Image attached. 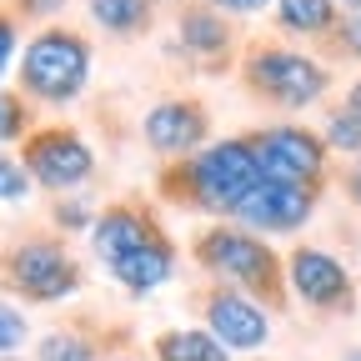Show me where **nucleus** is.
Returning <instances> with one entry per match:
<instances>
[{
	"instance_id": "nucleus-1",
	"label": "nucleus",
	"mask_w": 361,
	"mask_h": 361,
	"mask_svg": "<svg viewBox=\"0 0 361 361\" xmlns=\"http://www.w3.org/2000/svg\"><path fill=\"white\" fill-rule=\"evenodd\" d=\"M261 161L246 135H226V141L201 146L186 161H171L156 176V196L176 211H201L216 221H236L246 196L261 186Z\"/></svg>"
},
{
	"instance_id": "nucleus-2",
	"label": "nucleus",
	"mask_w": 361,
	"mask_h": 361,
	"mask_svg": "<svg viewBox=\"0 0 361 361\" xmlns=\"http://www.w3.org/2000/svg\"><path fill=\"white\" fill-rule=\"evenodd\" d=\"M191 261L206 271L211 281L236 286L251 301H261L271 316L291 306V281H286V256L266 236L246 231L236 221H211L191 236Z\"/></svg>"
},
{
	"instance_id": "nucleus-3",
	"label": "nucleus",
	"mask_w": 361,
	"mask_h": 361,
	"mask_svg": "<svg viewBox=\"0 0 361 361\" xmlns=\"http://www.w3.org/2000/svg\"><path fill=\"white\" fill-rule=\"evenodd\" d=\"M236 80L251 101L276 106L286 116L311 111L326 101L331 90V66L322 56H306V45H286V40H251L246 56L236 66Z\"/></svg>"
},
{
	"instance_id": "nucleus-4",
	"label": "nucleus",
	"mask_w": 361,
	"mask_h": 361,
	"mask_svg": "<svg viewBox=\"0 0 361 361\" xmlns=\"http://www.w3.org/2000/svg\"><path fill=\"white\" fill-rule=\"evenodd\" d=\"M90 66H96V51H90V35L75 25H40L25 51H20V96L30 106H71L85 96L90 85Z\"/></svg>"
},
{
	"instance_id": "nucleus-5",
	"label": "nucleus",
	"mask_w": 361,
	"mask_h": 361,
	"mask_svg": "<svg viewBox=\"0 0 361 361\" xmlns=\"http://www.w3.org/2000/svg\"><path fill=\"white\" fill-rule=\"evenodd\" d=\"M0 286L30 306H56L85 286V266L61 231H25L0 246Z\"/></svg>"
},
{
	"instance_id": "nucleus-6",
	"label": "nucleus",
	"mask_w": 361,
	"mask_h": 361,
	"mask_svg": "<svg viewBox=\"0 0 361 361\" xmlns=\"http://www.w3.org/2000/svg\"><path fill=\"white\" fill-rule=\"evenodd\" d=\"M246 141H251L266 180L301 186V191H316V196L331 186V146H326L322 130L296 126V121H276V126L246 130Z\"/></svg>"
},
{
	"instance_id": "nucleus-7",
	"label": "nucleus",
	"mask_w": 361,
	"mask_h": 361,
	"mask_svg": "<svg viewBox=\"0 0 361 361\" xmlns=\"http://www.w3.org/2000/svg\"><path fill=\"white\" fill-rule=\"evenodd\" d=\"M20 161H25L30 180L51 196H75L96 180V151H90V141L66 121L35 126L20 141Z\"/></svg>"
},
{
	"instance_id": "nucleus-8",
	"label": "nucleus",
	"mask_w": 361,
	"mask_h": 361,
	"mask_svg": "<svg viewBox=\"0 0 361 361\" xmlns=\"http://www.w3.org/2000/svg\"><path fill=\"white\" fill-rule=\"evenodd\" d=\"M286 281H291V296L311 316H351L356 311V276L326 246H291L286 251Z\"/></svg>"
},
{
	"instance_id": "nucleus-9",
	"label": "nucleus",
	"mask_w": 361,
	"mask_h": 361,
	"mask_svg": "<svg viewBox=\"0 0 361 361\" xmlns=\"http://www.w3.org/2000/svg\"><path fill=\"white\" fill-rule=\"evenodd\" d=\"M161 241H171V231L161 226L156 206L141 201V196H116V201H106L101 216H96V226H90V256H96L106 271L121 266V261L135 256V251L161 246Z\"/></svg>"
},
{
	"instance_id": "nucleus-10",
	"label": "nucleus",
	"mask_w": 361,
	"mask_h": 361,
	"mask_svg": "<svg viewBox=\"0 0 361 361\" xmlns=\"http://www.w3.org/2000/svg\"><path fill=\"white\" fill-rule=\"evenodd\" d=\"M196 311H201V322L206 331L226 346V351H261L271 341V311L261 301H251L246 291L236 286H201L196 291Z\"/></svg>"
},
{
	"instance_id": "nucleus-11",
	"label": "nucleus",
	"mask_w": 361,
	"mask_h": 361,
	"mask_svg": "<svg viewBox=\"0 0 361 361\" xmlns=\"http://www.w3.org/2000/svg\"><path fill=\"white\" fill-rule=\"evenodd\" d=\"M206 135H211V106L201 96H166L141 121V141L151 156H161V166L186 161L201 146H211Z\"/></svg>"
},
{
	"instance_id": "nucleus-12",
	"label": "nucleus",
	"mask_w": 361,
	"mask_h": 361,
	"mask_svg": "<svg viewBox=\"0 0 361 361\" xmlns=\"http://www.w3.org/2000/svg\"><path fill=\"white\" fill-rule=\"evenodd\" d=\"M176 40H180V51H186L201 71H231L241 66V35L231 25V16H221L211 6H201V0H186V6L176 11Z\"/></svg>"
},
{
	"instance_id": "nucleus-13",
	"label": "nucleus",
	"mask_w": 361,
	"mask_h": 361,
	"mask_svg": "<svg viewBox=\"0 0 361 361\" xmlns=\"http://www.w3.org/2000/svg\"><path fill=\"white\" fill-rule=\"evenodd\" d=\"M316 191H301V186H281V180H261V186L246 196V206L236 211V226L256 236H296L301 226L316 216Z\"/></svg>"
},
{
	"instance_id": "nucleus-14",
	"label": "nucleus",
	"mask_w": 361,
	"mask_h": 361,
	"mask_svg": "<svg viewBox=\"0 0 361 361\" xmlns=\"http://www.w3.org/2000/svg\"><path fill=\"white\" fill-rule=\"evenodd\" d=\"M271 20H276V30L291 35V40L322 45V40L341 25V6H336V0H276Z\"/></svg>"
},
{
	"instance_id": "nucleus-15",
	"label": "nucleus",
	"mask_w": 361,
	"mask_h": 361,
	"mask_svg": "<svg viewBox=\"0 0 361 361\" xmlns=\"http://www.w3.org/2000/svg\"><path fill=\"white\" fill-rule=\"evenodd\" d=\"M90 25L106 30L111 40H135L156 25V0H85Z\"/></svg>"
},
{
	"instance_id": "nucleus-16",
	"label": "nucleus",
	"mask_w": 361,
	"mask_h": 361,
	"mask_svg": "<svg viewBox=\"0 0 361 361\" xmlns=\"http://www.w3.org/2000/svg\"><path fill=\"white\" fill-rule=\"evenodd\" d=\"M156 361H231V351H226L206 326H176V331H161L151 341Z\"/></svg>"
},
{
	"instance_id": "nucleus-17",
	"label": "nucleus",
	"mask_w": 361,
	"mask_h": 361,
	"mask_svg": "<svg viewBox=\"0 0 361 361\" xmlns=\"http://www.w3.org/2000/svg\"><path fill=\"white\" fill-rule=\"evenodd\" d=\"M35 361H106V356H101V336L80 326H61L35 341Z\"/></svg>"
},
{
	"instance_id": "nucleus-18",
	"label": "nucleus",
	"mask_w": 361,
	"mask_h": 361,
	"mask_svg": "<svg viewBox=\"0 0 361 361\" xmlns=\"http://www.w3.org/2000/svg\"><path fill=\"white\" fill-rule=\"evenodd\" d=\"M322 135H326L331 156H341V161H361V111H351L346 101L326 111V121H322Z\"/></svg>"
},
{
	"instance_id": "nucleus-19",
	"label": "nucleus",
	"mask_w": 361,
	"mask_h": 361,
	"mask_svg": "<svg viewBox=\"0 0 361 361\" xmlns=\"http://www.w3.org/2000/svg\"><path fill=\"white\" fill-rule=\"evenodd\" d=\"M30 130H35L30 101L20 96V90H6V85H0V151H6V146H20Z\"/></svg>"
},
{
	"instance_id": "nucleus-20",
	"label": "nucleus",
	"mask_w": 361,
	"mask_h": 361,
	"mask_svg": "<svg viewBox=\"0 0 361 361\" xmlns=\"http://www.w3.org/2000/svg\"><path fill=\"white\" fill-rule=\"evenodd\" d=\"M326 61H341V66H361V11L356 16H341V25L316 45Z\"/></svg>"
},
{
	"instance_id": "nucleus-21",
	"label": "nucleus",
	"mask_w": 361,
	"mask_h": 361,
	"mask_svg": "<svg viewBox=\"0 0 361 361\" xmlns=\"http://www.w3.org/2000/svg\"><path fill=\"white\" fill-rule=\"evenodd\" d=\"M96 216H101V211H90L80 196H56V201H51V231H61V236L90 231V226H96Z\"/></svg>"
},
{
	"instance_id": "nucleus-22",
	"label": "nucleus",
	"mask_w": 361,
	"mask_h": 361,
	"mask_svg": "<svg viewBox=\"0 0 361 361\" xmlns=\"http://www.w3.org/2000/svg\"><path fill=\"white\" fill-rule=\"evenodd\" d=\"M30 191H35V180H30L25 161L11 156V151H0V201H6V206H20V201H30Z\"/></svg>"
},
{
	"instance_id": "nucleus-23",
	"label": "nucleus",
	"mask_w": 361,
	"mask_h": 361,
	"mask_svg": "<svg viewBox=\"0 0 361 361\" xmlns=\"http://www.w3.org/2000/svg\"><path fill=\"white\" fill-rule=\"evenodd\" d=\"M16 56H20V16L11 6H0V80H6L11 66H20Z\"/></svg>"
},
{
	"instance_id": "nucleus-24",
	"label": "nucleus",
	"mask_w": 361,
	"mask_h": 361,
	"mask_svg": "<svg viewBox=\"0 0 361 361\" xmlns=\"http://www.w3.org/2000/svg\"><path fill=\"white\" fill-rule=\"evenodd\" d=\"M25 336H30L25 316H20L16 306H6V301H0V356H11L16 346H25Z\"/></svg>"
},
{
	"instance_id": "nucleus-25",
	"label": "nucleus",
	"mask_w": 361,
	"mask_h": 361,
	"mask_svg": "<svg viewBox=\"0 0 361 361\" xmlns=\"http://www.w3.org/2000/svg\"><path fill=\"white\" fill-rule=\"evenodd\" d=\"M71 6V0H11V11L20 20H45V25H56V16Z\"/></svg>"
},
{
	"instance_id": "nucleus-26",
	"label": "nucleus",
	"mask_w": 361,
	"mask_h": 361,
	"mask_svg": "<svg viewBox=\"0 0 361 361\" xmlns=\"http://www.w3.org/2000/svg\"><path fill=\"white\" fill-rule=\"evenodd\" d=\"M201 6H211V11H221V16H261L266 6L276 11V0H201Z\"/></svg>"
},
{
	"instance_id": "nucleus-27",
	"label": "nucleus",
	"mask_w": 361,
	"mask_h": 361,
	"mask_svg": "<svg viewBox=\"0 0 361 361\" xmlns=\"http://www.w3.org/2000/svg\"><path fill=\"white\" fill-rule=\"evenodd\" d=\"M341 191H346V201L361 211V161H346V171H341Z\"/></svg>"
},
{
	"instance_id": "nucleus-28",
	"label": "nucleus",
	"mask_w": 361,
	"mask_h": 361,
	"mask_svg": "<svg viewBox=\"0 0 361 361\" xmlns=\"http://www.w3.org/2000/svg\"><path fill=\"white\" fill-rule=\"evenodd\" d=\"M346 106H351V111H361V75L346 85Z\"/></svg>"
},
{
	"instance_id": "nucleus-29",
	"label": "nucleus",
	"mask_w": 361,
	"mask_h": 361,
	"mask_svg": "<svg viewBox=\"0 0 361 361\" xmlns=\"http://www.w3.org/2000/svg\"><path fill=\"white\" fill-rule=\"evenodd\" d=\"M336 6H341V16H356V11H361V0H336Z\"/></svg>"
},
{
	"instance_id": "nucleus-30",
	"label": "nucleus",
	"mask_w": 361,
	"mask_h": 361,
	"mask_svg": "<svg viewBox=\"0 0 361 361\" xmlns=\"http://www.w3.org/2000/svg\"><path fill=\"white\" fill-rule=\"evenodd\" d=\"M341 361H361V346H346V351H341Z\"/></svg>"
},
{
	"instance_id": "nucleus-31",
	"label": "nucleus",
	"mask_w": 361,
	"mask_h": 361,
	"mask_svg": "<svg viewBox=\"0 0 361 361\" xmlns=\"http://www.w3.org/2000/svg\"><path fill=\"white\" fill-rule=\"evenodd\" d=\"M106 361H126V356H106Z\"/></svg>"
},
{
	"instance_id": "nucleus-32",
	"label": "nucleus",
	"mask_w": 361,
	"mask_h": 361,
	"mask_svg": "<svg viewBox=\"0 0 361 361\" xmlns=\"http://www.w3.org/2000/svg\"><path fill=\"white\" fill-rule=\"evenodd\" d=\"M0 361H16V356H0Z\"/></svg>"
},
{
	"instance_id": "nucleus-33",
	"label": "nucleus",
	"mask_w": 361,
	"mask_h": 361,
	"mask_svg": "<svg viewBox=\"0 0 361 361\" xmlns=\"http://www.w3.org/2000/svg\"><path fill=\"white\" fill-rule=\"evenodd\" d=\"M156 6H166V0H156Z\"/></svg>"
}]
</instances>
